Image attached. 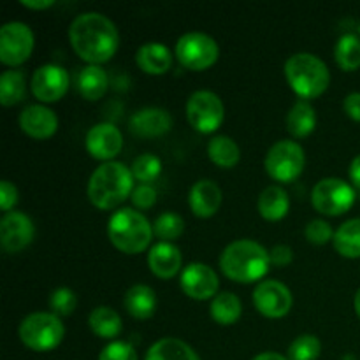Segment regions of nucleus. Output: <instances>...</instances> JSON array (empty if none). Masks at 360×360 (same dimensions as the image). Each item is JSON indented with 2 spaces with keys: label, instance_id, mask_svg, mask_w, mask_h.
<instances>
[{
  "label": "nucleus",
  "instance_id": "nucleus-26",
  "mask_svg": "<svg viewBox=\"0 0 360 360\" xmlns=\"http://www.w3.org/2000/svg\"><path fill=\"white\" fill-rule=\"evenodd\" d=\"M88 323H90L94 334H97L98 338H104V340H112L123 329L122 316L109 306H97L95 309H91Z\"/></svg>",
  "mask_w": 360,
  "mask_h": 360
},
{
  "label": "nucleus",
  "instance_id": "nucleus-12",
  "mask_svg": "<svg viewBox=\"0 0 360 360\" xmlns=\"http://www.w3.org/2000/svg\"><path fill=\"white\" fill-rule=\"evenodd\" d=\"M292 292L278 280L260 281L253 290V304L267 319H281L292 308Z\"/></svg>",
  "mask_w": 360,
  "mask_h": 360
},
{
  "label": "nucleus",
  "instance_id": "nucleus-6",
  "mask_svg": "<svg viewBox=\"0 0 360 360\" xmlns=\"http://www.w3.org/2000/svg\"><path fill=\"white\" fill-rule=\"evenodd\" d=\"M65 334L60 316L55 313L35 311L20 323V338L25 347L34 352H49L58 347Z\"/></svg>",
  "mask_w": 360,
  "mask_h": 360
},
{
  "label": "nucleus",
  "instance_id": "nucleus-43",
  "mask_svg": "<svg viewBox=\"0 0 360 360\" xmlns=\"http://www.w3.org/2000/svg\"><path fill=\"white\" fill-rule=\"evenodd\" d=\"M350 178H352V183H354L355 186H359V188H360V155H357V157L352 160Z\"/></svg>",
  "mask_w": 360,
  "mask_h": 360
},
{
  "label": "nucleus",
  "instance_id": "nucleus-27",
  "mask_svg": "<svg viewBox=\"0 0 360 360\" xmlns=\"http://www.w3.org/2000/svg\"><path fill=\"white\" fill-rule=\"evenodd\" d=\"M77 88L88 101H98L109 88L108 72L101 65H88L81 69L77 77Z\"/></svg>",
  "mask_w": 360,
  "mask_h": 360
},
{
  "label": "nucleus",
  "instance_id": "nucleus-10",
  "mask_svg": "<svg viewBox=\"0 0 360 360\" xmlns=\"http://www.w3.org/2000/svg\"><path fill=\"white\" fill-rule=\"evenodd\" d=\"M186 116L190 125L199 132H214L224 122V102L214 91L197 90L186 101Z\"/></svg>",
  "mask_w": 360,
  "mask_h": 360
},
{
  "label": "nucleus",
  "instance_id": "nucleus-31",
  "mask_svg": "<svg viewBox=\"0 0 360 360\" xmlns=\"http://www.w3.org/2000/svg\"><path fill=\"white\" fill-rule=\"evenodd\" d=\"M27 94V81L21 70H4L0 76V102L2 105H14L23 101Z\"/></svg>",
  "mask_w": 360,
  "mask_h": 360
},
{
  "label": "nucleus",
  "instance_id": "nucleus-1",
  "mask_svg": "<svg viewBox=\"0 0 360 360\" xmlns=\"http://www.w3.org/2000/svg\"><path fill=\"white\" fill-rule=\"evenodd\" d=\"M69 39L74 51L90 65H101L116 53L120 35L116 25L108 16L95 11L77 14L69 27Z\"/></svg>",
  "mask_w": 360,
  "mask_h": 360
},
{
  "label": "nucleus",
  "instance_id": "nucleus-11",
  "mask_svg": "<svg viewBox=\"0 0 360 360\" xmlns=\"http://www.w3.org/2000/svg\"><path fill=\"white\" fill-rule=\"evenodd\" d=\"M34 49V34L21 21H9L0 28V62L6 65H20Z\"/></svg>",
  "mask_w": 360,
  "mask_h": 360
},
{
  "label": "nucleus",
  "instance_id": "nucleus-5",
  "mask_svg": "<svg viewBox=\"0 0 360 360\" xmlns=\"http://www.w3.org/2000/svg\"><path fill=\"white\" fill-rule=\"evenodd\" d=\"M108 236L120 252L134 255L148 248L153 238V225L139 211L122 207L109 218Z\"/></svg>",
  "mask_w": 360,
  "mask_h": 360
},
{
  "label": "nucleus",
  "instance_id": "nucleus-38",
  "mask_svg": "<svg viewBox=\"0 0 360 360\" xmlns=\"http://www.w3.org/2000/svg\"><path fill=\"white\" fill-rule=\"evenodd\" d=\"M98 360H139L137 352L127 341H112L98 355Z\"/></svg>",
  "mask_w": 360,
  "mask_h": 360
},
{
  "label": "nucleus",
  "instance_id": "nucleus-8",
  "mask_svg": "<svg viewBox=\"0 0 360 360\" xmlns=\"http://www.w3.org/2000/svg\"><path fill=\"white\" fill-rule=\"evenodd\" d=\"M220 55L217 41L204 32H186L176 42V56L192 70H204L213 65Z\"/></svg>",
  "mask_w": 360,
  "mask_h": 360
},
{
  "label": "nucleus",
  "instance_id": "nucleus-9",
  "mask_svg": "<svg viewBox=\"0 0 360 360\" xmlns=\"http://www.w3.org/2000/svg\"><path fill=\"white\" fill-rule=\"evenodd\" d=\"M311 202L319 213L336 217L354 206L355 190L345 179L323 178L313 186Z\"/></svg>",
  "mask_w": 360,
  "mask_h": 360
},
{
  "label": "nucleus",
  "instance_id": "nucleus-7",
  "mask_svg": "<svg viewBox=\"0 0 360 360\" xmlns=\"http://www.w3.org/2000/svg\"><path fill=\"white\" fill-rule=\"evenodd\" d=\"M304 150L301 144L290 139L274 143L264 160L267 174L280 183H290L297 179L304 169Z\"/></svg>",
  "mask_w": 360,
  "mask_h": 360
},
{
  "label": "nucleus",
  "instance_id": "nucleus-34",
  "mask_svg": "<svg viewBox=\"0 0 360 360\" xmlns=\"http://www.w3.org/2000/svg\"><path fill=\"white\" fill-rule=\"evenodd\" d=\"M183 231H185V221L178 213H172V211L162 213L153 224L155 236L167 243H171V239H178Z\"/></svg>",
  "mask_w": 360,
  "mask_h": 360
},
{
  "label": "nucleus",
  "instance_id": "nucleus-42",
  "mask_svg": "<svg viewBox=\"0 0 360 360\" xmlns=\"http://www.w3.org/2000/svg\"><path fill=\"white\" fill-rule=\"evenodd\" d=\"M345 111L350 118L360 122V91H354V94H348L345 98Z\"/></svg>",
  "mask_w": 360,
  "mask_h": 360
},
{
  "label": "nucleus",
  "instance_id": "nucleus-23",
  "mask_svg": "<svg viewBox=\"0 0 360 360\" xmlns=\"http://www.w3.org/2000/svg\"><path fill=\"white\" fill-rule=\"evenodd\" d=\"M144 360H200L197 352L178 338H162L146 352Z\"/></svg>",
  "mask_w": 360,
  "mask_h": 360
},
{
  "label": "nucleus",
  "instance_id": "nucleus-37",
  "mask_svg": "<svg viewBox=\"0 0 360 360\" xmlns=\"http://www.w3.org/2000/svg\"><path fill=\"white\" fill-rule=\"evenodd\" d=\"M306 239L313 245H326L327 241L334 239V232L330 224H327L326 220H320V218H315V220L309 221L304 229Z\"/></svg>",
  "mask_w": 360,
  "mask_h": 360
},
{
  "label": "nucleus",
  "instance_id": "nucleus-20",
  "mask_svg": "<svg viewBox=\"0 0 360 360\" xmlns=\"http://www.w3.org/2000/svg\"><path fill=\"white\" fill-rule=\"evenodd\" d=\"M188 202L193 214H197V217H213L221 204L220 186L211 179H199L190 190Z\"/></svg>",
  "mask_w": 360,
  "mask_h": 360
},
{
  "label": "nucleus",
  "instance_id": "nucleus-45",
  "mask_svg": "<svg viewBox=\"0 0 360 360\" xmlns=\"http://www.w3.org/2000/svg\"><path fill=\"white\" fill-rule=\"evenodd\" d=\"M252 360H288V359L283 357L281 354H276V352H262V354L255 355Z\"/></svg>",
  "mask_w": 360,
  "mask_h": 360
},
{
  "label": "nucleus",
  "instance_id": "nucleus-35",
  "mask_svg": "<svg viewBox=\"0 0 360 360\" xmlns=\"http://www.w3.org/2000/svg\"><path fill=\"white\" fill-rule=\"evenodd\" d=\"M130 171H132L134 178L139 179L143 185H148V183L155 181V179L158 178V174H160L162 171V162L160 158L155 157V155L143 153L134 160Z\"/></svg>",
  "mask_w": 360,
  "mask_h": 360
},
{
  "label": "nucleus",
  "instance_id": "nucleus-18",
  "mask_svg": "<svg viewBox=\"0 0 360 360\" xmlns=\"http://www.w3.org/2000/svg\"><path fill=\"white\" fill-rule=\"evenodd\" d=\"M20 127L25 134L34 139H46L51 137L58 129V118L55 111L42 104H32L21 111Z\"/></svg>",
  "mask_w": 360,
  "mask_h": 360
},
{
  "label": "nucleus",
  "instance_id": "nucleus-4",
  "mask_svg": "<svg viewBox=\"0 0 360 360\" xmlns=\"http://www.w3.org/2000/svg\"><path fill=\"white\" fill-rule=\"evenodd\" d=\"M285 76L292 90L301 98H315L330 83L329 67L313 53H295L285 63Z\"/></svg>",
  "mask_w": 360,
  "mask_h": 360
},
{
  "label": "nucleus",
  "instance_id": "nucleus-39",
  "mask_svg": "<svg viewBox=\"0 0 360 360\" xmlns=\"http://www.w3.org/2000/svg\"><path fill=\"white\" fill-rule=\"evenodd\" d=\"M130 199H132L134 206H137L139 210H150V207L157 202V192H155L153 186L139 185L134 188Z\"/></svg>",
  "mask_w": 360,
  "mask_h": 360
},
{
  "label": "nucleus",
  "instance_id": "nucleus-30",
  "mask_svg": "<svg viewBox=\"0 0 360 360\" xmlns=\"http://www.w3.org/2000/svg\"><path fill=\"white\" fill-rule=\"evenodd\" d=\"M207 155L220 167H234L241 158V150L229 136H217L207 144Z\"/></svg>",
  "mask_w": 360,
  "mask_h": 360
},
{
  "label": "nucleus",
  "instance_id": "nucleus-2",
  "mask_svg": "<svg viewBox=\"0 0 360 360\" xmlns=\"http://www.w3.org/2000/svg\"><path fill=\"white\" fill-rule=\"evenodd\" d=\"M271 266L269 252L253 239H238L225 246L220 255L224 274L239 283H253L267 274Z\"/></svg>",
  "mask_w": 360,
  "mask_h": 360
},
{
  "label": "nucleus",
  "instance_id": "nucleus-40",
  "mask_svg": "<svg viewBox=\"0 0 360 360\" xmlns=\"http://www.w3.org/2000/svg\"><path fill=\"white\" fill-rule=\"evenodd\" d=\"M16 200H18L16 186H14L11 181H7V179H4V181L0 183V206H2V210L6 211V213H9L11 207L16 204Z\"/></svg>",
  "mask_w": 360,
  "mask_h": 360
},
{
  "label": "nucleus",
  "instance_id": "nucleus-41",
  "mask_svg": "<svg viewBox=\"0 0 360 360\" xmlns=\"http://www.w3.org/2000/svg\"><path fill=\"white\" fill-rule=\"evenodd\" d=\"M269 259L271 264H274V266H288L294 260V252H292L290 246L276 245L269 252Z\"/></svg>",
  "mask_w": 360,
  "mask_h": 360
},
{
  "label": "nucleus",
  "instance_id": "nucleus-21",
  "mask_svg": "<svg viewBox=\"0 0 360 360\" xmlns=\"http://www.w3.org/2000/svg\"><path fill=\"white\" fill-rule=\"evenodd\" d=\"M136 62L148 74H164L171 69V49L162 42H146L136 53Z\"/></svg>",
  "mask_w": 360,
  "mask_h": 360
},
{
  "label": "nucleus",
  "instance_id": "nucleus-33",
  "mask_svg": "<svg viewBox=\"0 0 360 360\" xmlns=\"http://www.w3.org/2000/svg\"><path fill=\"white\" fill-rule=\"evenodd\" d=\"M322 354V343L315 334H301L288 347V360H316Z\"/></svg>",
  "mask_w": 360,
  "mask_h": 360
},
{
  "label": "nucleus",
  "instance_id": "nucleus-19",
  "mask_svg": "<svg viewBox=\"0 0 360 360\" xmlns=\"http://www.w3.org/2000/svg\"><path fill=\"white\" fill-rule=\"evenodd\" d=\"M181 262L183 257L179 248L167 241L157 243L155 246H151L150 253H148V266H150L151 273L162 280L176 276L181 269Z\"/></svg>",
  "mask_w": 360,
  "mask_h": 360
},
{
  "label": "nucleus",
  "instance_id": "nucleus-16",
  "mask_svg": "<svg viewBox=\"0 0 360 360\" xmlns=\"http://www.w3.org/2000/svg\"><path fill=\"white\" fill-rule=\"evenodd\" d=\"M84 143H86V150L91 157L111 162L112 157L122 151L123 136L118 127H115L112 123H97L88 130Z\"/></svg>",
  "mask_w": 360,
  "mask_h": 360
},
{
  "label": "nucleus",
  "instance_id": "nucleus-14",
  "mask_svg": "<svg viewBox=\"0 0 360 360\" xmlns=\"http://www.w3.org/2000/svg\"><path fill=\"white\" fill-rule=\"evenodd\" d=\"M30 86L39 101L55 102L62 98L69 88V72L62 65L46 63L35 69Z\"/></svg>",
  "mask_w": 360,
  "mask_h": 360
},
{
  "label": "nucleus",
  "instance_id": "nucleus-15",
  "mask_svg": "<svg viewBox=\"0 0 360 360\" xmlns=\"http://www.w3.org/2000/svg\"><path fill=\"white\" fill-rule=\"evenodd\" d=\"M179 285L188 297L206 301L217 295L220 281L210 266L202 262H192L183 269Z\"/></svg>",
  "mask_w": 360,
  "mask_h": 360
},
{
  "label": "nucleus",
  "instance_id": "nucleus-36",
  "mask_svg": "<svg viewBox=\"0 0 360 360\" xmlns=\"http://www.w3.org/2000/svg\"><path fill=\"white\" fill-rule=\"evenodd\" d=\"M77 306V297L70 288L60 287L55 288L49 295V308L56 316L72 315Z\"/></svg>",
  "mask_w": 360,
  "mask_h": 360
},
{
  "label": "nucleus",
  "instance_id": "nucleus-24",
  "mask_svg": "<svg viewBox=\"0 0 360 360\" xmlns=\"http://www.w3.org/2000/svg\"><path fill=\"white\" fill-rule=\"evenodd\" d=\"M290 210V199L287 190L280 185H269L259 195V211L266 220L278 221L287 217Z\"/></svg>",
  "mask_w": 360,
  "mask_h": 360
},
{
  "label": "nucleus",
  "instance_id": "nucleus-17",
  "mask_svg": "<svg viewBox=\"0 0 360 360\" xmlns=\"http://www.w3.org/2000/svg\"><path fill=\"white\" fill-rule=\"evenodd\" d=\"M172 127L171 112L162 108H143L129 120V129L137 137H157Z\"/></svg>",
  "mask_w": 360,
  "mask_h": 360
},
{
  "label": "nucleus",
  "instance_id": "nucleus-46",
  "mask_svg": "<svg viewBox=\"0 0 360 360\" xmlns=\"http://www.w3.org/2000/svg\"><path fill=\"white\" fill-rule=\"evenodd\" d=\"M355 309H357V315L360 316V288H359V292L357 294H355Z\"/></svg>",
  "mask_w": 360,
  "mask_h": 360
},
{
  "label": "nucleus",
  "instance_id": "nucleus-13",
  "mask_svg": "<svg viewBox=\"0 0 360 360\" xmlns=\"http://www.w3.org/2000/svg\"><path fill=\"white\" fill-rule=\"evenodd\" d=\"M35 227L28 214L9 211L0 220V245L7 253H18L34 241Z\"/></svg>",
  "mask_w": 360,
  "mask_h": 360
},
{
  "label": "nucleus",
  "instance_id": "nucleus-28",
  "mask_svg": "<svg viewBox=\"0 0 360 360\" xmlns=\"http://www.w3.org/2000/svg\"><path fill=\"white\" fill-rule=\"evenodd\" d=\"M334 248L348 259L360 257V218H352L334 232Z\"/></svg>",
  "mask_w": 360,
  "mask_h": 360
},
{
  "label": "nucleus",
  "instance_id": "nucleus-44",
  "mask_svg": "<svg viewBox=\"0 0 360 360\" xmlns=\"http://www.w3.org/2000/svg\"><path fill=\"white\" fill-rule=\"evenodd\" d=\"M25 7H30V9H46V7H51L53 0H21Z\"/></svg>",
  "mask_w": 360,
  "mask_h": 360
},
{
  "label": "nucleus",
  "instance_id": "nucleus-22",
  "mask_svg": "<svg viewBox=\"0 0 360 360\" xmlns=\"http://www.w3.org/2000/svg\"><path fill=\"white\" fill-rule=\"evenodd\" d=\"M123 306L134 319H150L157 309V294L148 285H134L127 290L125 297H123Z\"/></svg>",
  "mask_w": 360,
  "mask_h": 360
},
{
  "label": "nucleus",
  "instance_id": "nucleus-25",
  "mask_svg": "<svg viewBox=\"0 0 360 360\" xmlns=\"http://www.w3.org/2000/svg\"><path fill=\"white\" fill-rule=\"evenodd\" d=\"M316 112L308 101L301 98L290 108L287 115V129L294 137H306L315 130Z\"/></svg>",
  "mask_w": 360,
  "mask_h": 360
},
{
  "label": "nucleus",
  "instance_id": "nucleus-32",
  "mask_svg": "<svg viewBox=\"0 0 360 360\" xmlns=\"http://www.w3.org/2000/svg\"><path fill=\"white\" fill-rule=\"evenodd\" d=\"M334 58L343 70H355L360 67V39L354 34H345L338 39Z\"/></svg>",
  "mask_w": 360,
  "mask_h": 360
},
{
  "label": "nucleus",
  "instance_id": "nucleus-29",
  "mask_svg": "<svg viewBox=\"0 0 360 360\" xmlns=\"http://www.w3.org/2000/svg\"><path fill=\"white\" fill-rule=\"evenodd\" d=\"M241 301L232 292H220L211 301L210 313L214 322H218L220 326H232V323H236L239 316H241Z\"/></svg>",
  "mask_w": 360,
  "mask_h": 360
},
{
  "label": "nucleus",
  "instance_id": "nucleus-3",
  "mask_svg": "<svg viewBox=\"0 0 360 360\" xmlns=\"http://www.w3.org/2000/svg\"><path fill=\"white\" fill-rule=\"evenodd\" d=\"M134 192V174L122 162H104L88 181V199L101 210H111Z\"/></svg>",
  "mask_w": 360,
  "mask_h": 360
}]
</instances>
